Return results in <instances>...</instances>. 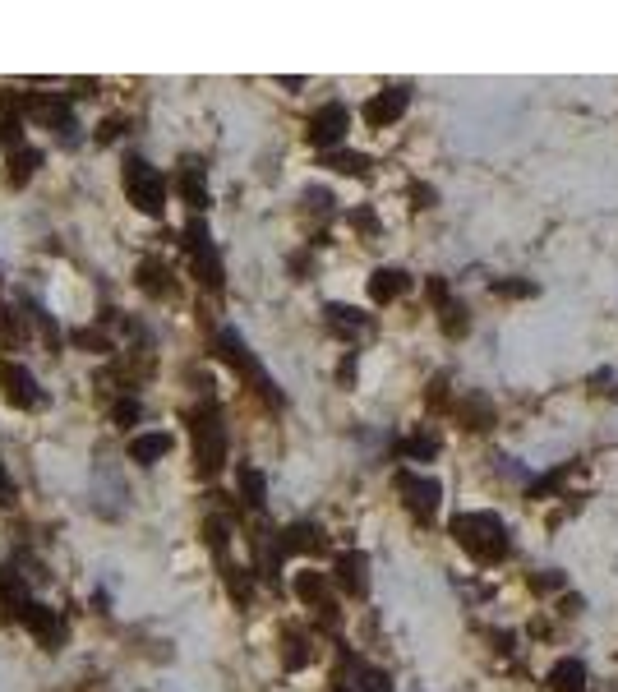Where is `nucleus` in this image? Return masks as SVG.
<instances>
[{
    "instance_id": "obj_25",
    "label": "nucleus",
    "mask_w": 618,
    "mask_h": 692,
    "mask_svg": "<svg viewBox=\"0 0 618 692\" xmlns=\"http://www.w3.org/2000/svg\"><path fill=\"white\" fill-rule=\"evenodd\" d=\"M402 453H406V457H420V462H425V457L439 453V443H434V434H411V439H402Z\"/></svg>"
},
{
    "instance_id": "obj_12",
    "label": "nucleus",
    "mask_w": 618,
    "mask_h": 692,
    "mask_svg": "<svg viewBox=\"0 0 618 692\" xmlns=\"http://www.w3.org/2000/svg\"><path fill=\"white\" fill-rule=\"evenodd\" d=\"M28 600H33V596H28L24 577L14 573V568H0V619L14 623L28 609Z\"/></svg>"
},
{
    "instance_id": "obj_27",
    "label": "nucleus",
    "mask_w": 618,
    "mask_h": 692,
    "mask_svg": "<svg viewBox=\"0 0 618 692\" xmlns=\"http://www.w3.org/2000/svg\"><path fill=\"white\" fill-rule=\"evenodd\" d=\"M328 319H333V323H346V328H365V314L351 310V305H328Z\"/></svg>"
},
{
    "instance_id": "obj_21",
    "label": "nucleus",
    "mask_w": 618,
    "mask_h": 692,
    "mask_svg": "<svg viewBox=\"0 0 618 692\" xmlns=\"http://www.w3.org/2000/svg\"><path fill=\"white\" fill-rule=\"evenodd\" d=\"M296 596L305 600V605L328 609V600H323V596H328V582H323L319 573H300V577H296Z\"/></svg>"
},
{
    "instance_id": "obj_22",
    "label": "nucleus",
    "mask_w": 618,
    "mask_h": 692,
    "mask_svg": "<svg viewBox=\"0 0 618 692\" xmlns=\"http://www.w3.org/2000/svg\"><path fill=\"white\" fill-rule=\"evenodd\" d=\"M323 167L342 171V176H365L369 157H360V153H323Z\"/></svg>"
},
{
    "instance_id": "obj_31",
    "label": "nucleus",
    "mask_w": 618,
    "mask_h": 692,
    "mask_svg": "<svg viewBox=\"0 0 618 692\" xmlns=\"http://www.w3.org/2000/svg\"><path fill=\"white\" fill-rule=\"evenodd\" d=\"M120 130H125V120H102V130H97V144H111V139H120Z\"/></svg>"
},
{
    "instance_id": "obj_19",
    "label": "nucleus",
    "mask_w": 618,
    "mask_h": 692,
    "mask_svg": "<svg viewBox=\"0 0 618 692\" xmlns=\"http://www.w3.org/2000/svg\"><path fill=\"white\" fill-rule=\"evenodd\" d=\"M28 328H24V314L19 310H5L0 305V351H14V346H24Z\"/></svg>"
},
{
    "instance_id": "obj_10",
    "label": "nucleus",
    "mask_w": 618,
    "mask_h": 692,
    "mask_svg": "<svg viewBox=\"0 0 618 692\" xmlns=\"http://www.w3.org/2000/svg\"><path fill=\"white\" fill-rule=\"evenodd\" d=\"M397 490L406 494V508H411L420 522H429V517H434V508H439V485H434L429 476L402 471V476H397Z\"/></svg>"
},
{
    "instance_id": "obj_16",
    "label": "nucleus",
    "mask_w": 618,
    "mask_h": 692,
    "mask_svg": "<svg viewBox=\"0 0 618 692\" xmlns=\"http://www.w3.org/2000/svg\"><path fill=\"white\" fill-rule=\"evenodd\" d=\"M549 683H554V692H586V665L582 660H559Z\"/></svg>"
},
{
    "instance_id": "obj_14",
    "label": "nucleus",
    "mask_w": 618,
    "mask_h": 692,
    "mask_svg": "<svg viewBox=\"0 0 618 692\" xmlns=\"http://www.w3.org/2000/svg\"><path fill=\"white\" fill-rule=\"evenodd\" d=\"M180 194H185V203H190V208H208V185H203V167L199 162H180Z\"/></svg>"
},
{
    "instance_id": "obj_3",
    "label": "nucleus",
    "mask_w": 618,
    "mask_h": 692,
    "mask_svg": "<svg viewBox=\"0 0 618 692\" xmlns=\"http://www.w3.org/2000/svg\"><path fill=\"white\" fill-rule=\"evenodd\" d=\"M125 194H130V203L139 213L148 217L167 213V180H162L157 167H148L143 157H125Z\"/></svg>"
},
{
    "instance_id": "obj_2",
    "label": "nucleus",
    "mask_w": 618,
    "mask_h": 692,
    "mask_svg": "<svg viewBox=\"0 0 618 692\" xmlns=\"http://www.w3.org/2000/svg\"><path fill=\"white\" fill-rule=\"evenodd\" d=\"M226 457V430H222V411L213 402H203L194 411V462H199V476H217Z\"/></svg>"
},
{
    "instance_id": "obj_33",
    "label": "nucleus",
    "mask_w": 618,
    "mask_h": 692,
    "mask_svg": "<svg viewBox=\"0 0 618 692\" xmlns=\"http://www.w3.org/2000/svg\"><path fill=\"white\" fill-rule=\"evenodd\" d=\"M337 692H351V688H337Z\"/></svg>"
},
{
    "instance_id": "obj_32",
    "label": "nucleus",
    "mask_w": 618,
    "mask_h": 692,
    "mask_svg": "<svg viewBox=\"0 0 618 692\" xmlns=\"http://www.w3.org/2000/svg\"><path fill=\"white\" fill-rule=\"evenodd\" d=\"M14 499H19V490H14L10 471H5V462H0V503H14Z\"/></svg>"
},
{
    "instance_id": "obj_24",
    "label": "nucleus",
    "mask_w": 618,
    "mask_h": 692,
    "mask_svg": "<svg viewBox=\"0 0 618 692\" xmlns=\"http://www.w3.org/2000/svg\"><path fill=\"white\" fill-rule=\"evenodd\" d=\"M240 490H245V503H250V508H263V476L254 471V466L240 471Z\"/></svg>"
},
{
    "instance_id": "obj_1",
    "label": "nucleus",
    "mask_w": 618,
    "mask_h": 692,
    "mask_svg": "<svg viewBox=\"0 0 618 692\" xmlns=\"http://www.w3.org/2000/svg\"><path fill=\"white\" fill-rule=\"evenodd\" d=\"M452 536H457V545L471 554L476 563H499L508 559V526L499 522L494 513H462L452 517Z\"/></svg>"
},
{
    "instance_id": "obj_23",
    "label": "nucleus",
    "mask_w": 618,
    "mask_h": 692,
    "mask_svg": "<svg viewBox=\"0 0 618 692\" xmlns=\"http://www.w3.org/2000/svg\"><path fill=\"white\" fill-rule=\"evenodd\" d=\"M356 688L360 692H393V683H388V674L383 669H369V665H356Z\"/></svg>"
},
{
    "instance_id": "obj_18",
    "label": "nucleus",
    "mask_w": 618,
    "mask_h": 692,
    "mask_svg": "<svg viewBox=\"0 0 618 692\" xmlns=\"http://www.w3.org/2000/svg\"><path fill=\"white\" fill-rule=\"evenodd\" d=\"M139 287L148 291V296H167V291H171V273H167V263L143 259V263H139Z\"/></svg>"
},
{
    "instance_id": "obj_5",
    "label": "nucleus",
    "mask_w": 618,
    "mask_h": 692,
    "mask_svg": "<svg viewBox=\"0 0 618 692\" xmlns=\"http://www.w3.org/2000/svg\"><path fill=\"white\" fill-rule=\"evenodd\" d=\"M0 393H5V402L19 406V411H42V406L51 402L42 388H37V379L24 370V365H14V360H0Z\"/></svg>"
},
{
    "instance_id": "obj_28",
    "label": "nucleus",
    "mask_w": 618,
    "mask_h": 692,
    "mask_svg": "<svg viewBox=\"0 0 618 692\" xmlns=\"http://www.w3.org/2000/svg\"><path fill=\"white\" fill-rule=\"evenodd\" d=\"M74 346H88V351H111V342L97 333V328H79V333H74Z\"/></svg>"
},
{
    "instance_id": "obj_4",
    "label": "nucleus",
    "mask_w": 618,
    "mask_h": 692,
    "mask_svg": "<svg viewBox=\"0 0 618 692\" xmlns=\"http://www.w3.org/2000/svg\"><path fill=\"white\" fill-rule=\"evenodd\" d=\"M217 351H222V360H226V365H236V370L245 374V379H250L254 388H259V393L268 397V402H273V406H282V393H277V383L268 379V374H263V365L250 356V346L240 342V333H231V328H222V333H217Z\"/></svg>"
},
{
    "instance_id": "obj_13",
    "label": "nucleus",
    "mask_w": 618,
    "mask_h": 692,
    "mask_svg": "<svg viewBox=\"0 0 618 692\" xmlns=\"http://www.w3.org/2000/svg\"><path fill=\"white\" fill-rule=\"evenodd\" d=\"M406 287H411V277H406L402 268H374V277H369V296L379 300V305L397 300Z\"/></svg>"
},
{
    "instance_id": "obj_7",
    "label": "nucleus",
    "mask_w": 618,
    "mask_h": 692,
    "mask_svg": "<svg viewBox=\"0 0 618 692\" xmlns=\"http://www.w3.org/2000/svg\"><path fill=\"white\" fill-rule=\"evenodd\" d=\"M346 130H351V111L342 107V102H328V107H319L314 116H309V144L323 148V153H333L337 144L346 139Z\"/></svg>"
},
{
    "instance_id": "obj_30",
    "label": "nucleus",
    "mask_w": 618,
    "mask_h": 692,
    "mask_svg": "<svg viewBox=\"0 0 618 692\" xmlns=\"http://www.w3.org/2000/svg\"><path fill=\"white\" fill-rule=\"evenodd\" d=\"M494 291H499V296H535L531 282H494Z\"/></svg>"
},
{
    "instance_id": "obj_9",
    "label": "nucleus",
    "mask_w": 618,
    "mask_h": 692,
    "mask_svg": "<svg viewBox=\"0 0 618 692\" xmlns=\"http://www.w3.org/2000/svg\"><path fill=\"white\" fill-rule=\"evenodd\" d=\"M19 623H24L28 633L47 646V651H60V646H65V623H60V614L51 605H37V600H28V609L19 614Z\"/></svg>"
},
{
    "instance_id": "obj_17",
    "label": "nucleus",
    "mask_w": 618,
    "mask_h": 692,
    "mask_svg": "<svg viewBox=\"0 0 618 692\" xmlns=\"http://www.w3.org/2000/svg\"><path fill=\"white\" fill-rule=\"evenodd\" d=\"M171 453V434H139V439H130V457L134 462H157V457Z\"/></svg>"
},
{
    "instance_id": "obj_29",
    "label": "nucleus",
    "mask_w": 618,
    "mask_h": 692,
    "mask_svg": "<svg viewBox=\"0 0 618 692\" xmlns=\"http://www.w3.org/2000/svg\"><path fill=\"white\" fill-rule=\"evenodd\" d=\"M116 420H120V425H134V420H139V402H134V397H120V402H116Z\"/></svg>"
},
{
    "instance_id": "obj_6",
    "label": "nucleus",
    "mask_w": 618,
    "mask_h": 692,
    "mask_svg": "<svg viewBox=\"0 0 618 692\" xmlns=\"http://www.w3.org/2000/svg\"><path fill=\"white\" fill-rule=\"evenodd\" d=\"M185 250H190V263H194V277H199L208 291L222 287V259H217L213 240H208V227L203 222H190L185 227Z\"/></svg>"
},
{
    "instance_id": "obj_20",
    "label": "nucleus",
    "mask_w": 618,
    "mask_h": 692,
    "mask_svg": "<svg viewBox=\"0 0 618 692\" xmlns=\"http://www.w3.org/2000/svg\"><path fill=\"white\" fill-rule=\"evenodd\" d=\"M37 167H42V153H37V148H14L10 153V185H28Z\"/></svg>"
},
{
    "instance_id": "obj_8",
    "label": "nucleus",
    "mask_w": 618,
    "mask_h": 692,
    "mask_svg": "<svg viewBox=\"0 0 618 692\" xmlns=\"http://www.w3.org/2000/svg\"><path fill=\"white\" fill-rule=\"evenodd\" d=\"M19 102H24V116L42 120L47 130L70 134V125H74V111H70V97H65V93H24V97H19Z\"/></svg>"
},
{
    "instance_id": "obj_11",
    "label": "nucleus",
    "mask_w": 618,
    "mask_h": 692,
    "mask_svg": "<svg viewBox=\"0 0 618 692\" xmlns=\"http://www.w3.org/2000/svg\"><path fill=\"white\" fill-rule=\"evenodd\" d=\"M406 107H411V93L406 88H383L379 97L365 102V120L369 125H393V120L406 116Z\"/></svg>"
},
{
    "instance_id": "obj_15",
    "label": "nucleus",
    "mask_w": 618,
    "mask_h": 692,
    "mask_svg": "<svg viewBox=\"0 0 618 692\" xmlns=\"http://www.w3.org/2000/svg\"><path fill=\"white\" fill-rule=\"evenodd\" d=\"M365 568H369L365 554H342V559H337V582H342L351 596H365V591H369Z\"/></svg>"
},
{
    "instance_id": "obj_26",
    "label": "nucleus",
    "mask_w": 618,
    "mask_h": 692,
    "mask_svg": "<svg viewBox=\"0 0 618 692\" xmlns=\"http://www.w3.org/2000/svg\"><path fill=\"white\" fill-rule=\"evenodd\" d=\"M309 660V642L300 633H286V669H300Z\"/></svg>"
}]
</instances>
